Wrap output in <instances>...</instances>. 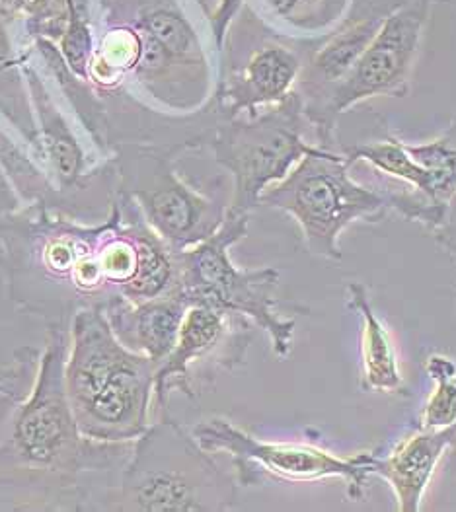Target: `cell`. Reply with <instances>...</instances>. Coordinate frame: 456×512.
I'll return each instance as SVG.
<instances>
[{
    "label": "cell",
    "mask_w": 456,
    "mask_h": 512,
    "mask_svg": "<svg viewBox=\"0 0 456 512\" xmlns=\"http://www.w3.org/2000/svg\"><path fill=\"white\" fill-rule=\"evenodd\" d=\"M0 273L10 300L49 326L117 298L147 302L178 287L176 252L119 191L100 224L43 207L2 220Z\"/></svg>",
    "instance_id": "6da1fadb"
},
{
    "label": "cell",
    "mask_w": 456,
    "mask_h": 512,
    "mask_svg": "<svg viewBox=\"0 0 456 512\" xmlns=\"http://www.w3.org/2000/svg\"><path fill=\"white\" fill-rule=\"evenodd\" d=\"M69 324L49 326L38 353L22 349L0 380V493L10 509L96 511L133 442L86 439L65 388Z\"/></svg>",
    "instance_id": "7a4b0ae2"
},
{
    "label": "cell",
    "mask_w": 456,
    "mask_h": 512,
    "mask_svg": "<svg viewBox=\"0 0 456 512\" xmlns=\"http://www.w3.org/2000/svg\"><path fill=\"white\" fill-rule=\"evenodd\" d=\"M156 366L127 349L102 308L76 312L69 324L65 388L86 439L125 442L149 429Z\"/></svg>",
    "instance_id": "3957f363"
},
{
    "label": "cell",
    "mask_w": 456,
    "mask_h": 512,
    "mask_svg": "<svg viewBox=\"0 0 456 512\" xmlns=\"http://www.w3.org/2000/svg\"><path fill=\"white\" fill-rule=\"evenodd\" d=\"M240 483L193 433L164 415L133 442V450L96 511L225 512Z\"/></svg>",
    "instance_id": "277c9868"
},
{
    "label": "cell",
    "mask_w": 456,
    "mask_h": 512,
    "mask_svg": "<svg viewBox=\"0 0 456 512\" xmlns=\"http://www.w3.org/2000/svg\"><path fill=\"white\" fill-rule=\"evenodd\" d=\"M351 168L342 150L316 145L267 189L260 205L297 220L310 256L342 261L343 230L355 222H380L392 211L390 193L355 182Z\"/></svg>",
    "instance_id": "5b68a950"
},
{
    "label": "cell",
    "mask_w": 456,
    "mask_h": 512,
    "mask_svg": "<svg viewBox=\"0 0 456 512\" xmlns=\"http://www.w3.org/2000/svg\"><path fill=\"white\" fill-rule=\"evenodd\" d=\"M248 222L250 213L228 207L227 217L213 236L176 252L178 291L190 306L207 304L244 316L258 330L266 331L275 357L287 359L293 351L297 322L277 312L279 271L275 267L242 269L230 257V248L248 234Z\"/></svg>",
    "instance_id": "8992f818"
},
{
    "label": "cell",
    "mask_w": 456,
    "mask_h": 512,
    "mask_svg": "<svg viewBox=\"0 0 456 512\" xmlns=\"http://www.w3.org/2000/svg\"><path fill=\"white\" fill-rule=\"evenodd\" d=\"M112 152L117 191L137 205L143 219L174 252L197 246L221 228L228 205L180 178L176 160L182 148L121 143Z\"/></svg>",
    "instance_id": "52a82bcc"
},
{
    "label": "cell",
    "mask_w": 456,
    "mask_h": 512,
    "mask_svg": "<svg viewBox=\"0 0 456 512\" xmlns=\"http://www.w3.org/2000/svg\"><path fill=\"white\" fill-rule=\"evenodd\" d=\"M308 121L297 90L254 115L223 117L205 148L232 176L230 209L252 213L271 185L281 182L316 147L304 139Z\"/></svg>",
    "instance_id": "ba28073f"
},
{
    "label": "cell",
    "mask_w": 456,
    "mask_h": 512,
    "mask_svg": "<svg viewBox=\"0 0 456 512\" xmlns=\"http://www.w3.org/2000/svg\"><path fill=\"white\" fill-rule=\"evenodd\" d=\"M228 30L211 98L223 117L254 115L287 100L297 90L312 39L277 30L254 8H244Z\"/></svg>",
    "instance_id": "9c48e42d"
},
{
    "label": "cell",
    "mask_w": 456,
    "mask_h": 512,
    "mask_svg": "<svg viewBox=\"0 0 456 512\" xmlns=\"http://www.w3.org/2000/svg\"><path fill=\"white\" fill-rule=\"evenodd\" d=\"M191 433L209 452H227L240 487L340 479L347 487V497L361 501L373 477V452L340 458L308 442L258 439L225 417L199 421Z\"/></svg>",
    "instance_id": "30bf717a"
},
{
    "label": "cell",
    "mask_w": 456,
    "mask_h": 512,
    "mask_svg": "<svg viewBox=\"0 0 456 512\" xmlns=\"http://www.w3.org/2000/svg\"><path fill=\"white\" fill-rule=\"evenodd\" d=\"M433 0H402L380 24L353 71L334 90L328 106L338 125L345 111L373 98H406L418 65Z\"/></svg>",
    "instance_id": "8fae6325"
},
{
    "label": "cell",
    "mask_w": 456,
    "mask_h": 512,
    "mask_svg": "<svg viewBox=\"0 0 456 512\" xmlns=\"http://www.w3.org/2000/svg\"><path fill=\"white\" fill-rule=\"evenodd\" d=\"M254 339V324L240 314H232L207 304H191L182 320L176 347L156 368L154 403L166 415L168 396L180 390L195 400V382L213 368L234 370L244 365Z\"/></svg>",
    "instance_id": "7c38bea8"
},
{
    "label": "cell",
    "mask_w": 456,
    "mask_h": 512,
    "mask_svg": "<svg viewBox=\"0 0 456 512\" xmlns=\"http://www.w3.org/2000/svg\"><path fill=\"white\" fill-rule=\"evenodd\" d=\"M456 444V425L447 429L416 427L398 440L386 456L373 452L371 476L388 483L400 512H419L425 491L441 460Z\"/></svg>",
    "instance_id": "4fadbf2b"
},
{
    "label": "cell",
    "mask_w": 456,
    "mask_h": 512,
    "mask_svg": "<svg viewBox=\"0 0 456 512\" xmlns=\"http://www.w3.org/2000/svg\"><path fill=\"white\" fill-rule=\"evenodd\" d=\"M188 308V300L176 287V291L147 302L117 298L104 308V314L115 337L127 349L149 357L158 368L176 347Z\"/></svg>",
    "instance_id": "5bb4252c"
},
{
    "label": "cell",
    "mask_w": 456,
    "mask_h": 512,
    "mask_svg": "<svg viewBox=\"0 0 456 512\" xmlns=\"http://www.w3.org/2000/svg\"><path fill=\"white\" fill-rule=\"evenodd\" d=\"M345 298L349 310H353L359 320L361 390L390 396H408V386L400 370L392 337L375 312L367 287L359 281H349L345 285Z\"/></svg>",
    "instance_id": "9a60e30c"
},
{
    "label": "cell",
    "mask_w": 456,
    "mask_h": 512,
    "mask_svg": "<svg viewBox=\"0 0 456 512\" xmlns=\"http://www.w3.org/2000/svg\"><path fill=\"white\" fill-rule=\"evenodd\" d=\"M342 152L351 166H355L357 162H367L379 174L406 183L408 189L416 191L425 201L435 205L433 195H431V180H429L427 172L414 160L406 141L398 139L396 135L386 133L382 139H377V141L343 147ZM435 207H439V205H435ZM439 209H443V207H439Z\"/></svg>",
    "instance_id": "2e32d148"
},
{
    "label": "cell",
    "mask_w": 456,
    "mask_h": 512,
    "mask_svg": "<svg viewBox=\"0 0 456 512\" xmlns=\"http://www.w3.org/2000/svg\"><path fill=\"white\" fill-rule=\"evenodd\" d=\"M256 10L266 22L273 20L289 28V36L318 39L342 24L353 0H258Z\"/></svg>",
    "instance_id": "e0dca14e"
},
{
    "label": "cell",
    "mask_w": 456,
    "mask_h": 512,
    "mask_svg": "<svg viewBox=\"0 0 456 512\" xmlns=\"http://www.w3.org/2000/svg\"><path fill=\"white\" fill-rule=\"evenodd\" d=\"M408 145L410 154L431 180L435 205L443 207L456 191V117L441 135L427 143Z\"/></svg>",
    "instance_id": "ac0fdd59"
},
{
    "label": "cell",
    "mask_w": 456,
    "mask_h": 512,
    "mask_svg": "<svg viewBox=\"0 0 456 512\" xmlns=\"http://www.w3.org/2000/svg\"><path fill=\"white\" fill-rule=\"evenodd\" d=\"M435 388L423 403L418 425L425 429H447L456 425V374L433 380Z\"/></svg>",
    "instance_id": "d6986e66"
},
{
    "label": "cell",
    "mask_w": 456,
    "mask_h": 512,
    "mask_svg": "<svg viewBox=\"0 0 456 512\" xmlns=\"http://www.w3.org/2000/svg\"><path fill=\"white\" fill-rule=\"evenodd\" d=\"M431 236L447 254L456 257V191L447 201L443 217L439 220L437 228L431 232Z\"/></svg>",
    "instance_id": "ffe728a7"
},
{
    "label": "cell",
    "mask_w": 456,
    "mask_h": 512,
    "mask_svg": "<svg viewBox=\"0 0 456 512\" xmlns=\"http://www.w3.org/2000/svg\"><path fill=\"white\" fill-rule=\"evenodd\" d=\"M425 372L431 380H437V378H445V376H455L456 374V363L451 357H445V355H429L427 361H425Z\"/></svg>",
    "instance_id": "44dd1931"
},
{
    "label": "cell",
    "mask_w": 456,
    "mask_h": 512,
    "mask_svg": "<svg viewBox=\"0 0 456 512\" xmlns=\"http://www.w3.org/2000/svg\"><path fill=\"white\" fill-rule=\"evenodd\" d=\"M59 0H18V10L22 8L32 18H51V10Z\"/></svg>",
    "instance_id": "7402d4cb"
},
{
    "label": "cell",
    "mask_w": 456,
    "mask_h": 512,
    "mask_svg": "<svg viewBox=\"0 0 456 512\" xmlns=\"http://www.w3.org/2000/svg\"><path fill=\"white\" fill-rule=\"evenodd\" d=\"M0 8L8 10H18V0H0Z\"/></svg>",
    "instance_id": "603a6c76"
},
{
    "label": "cell",
    "mask_w": 456,
    "mask_h": 512,
    "mask_svg": "<svg viewBox=\"0 0 456 512\" xmlns=\"http://www.w3.org/2000/svg\"><path fill=\"white\" fill-rule=\"evenodd\" d=\"M4 376H6V372H0V380H2V378H4Z\"/></svg>",
    "instance_id": "cb8c5ba5"
},
{
    "label": "cell",
    "mask_w": 456,
    "mask_h": 512,
    "mask_svg": "<svg viewBox=\"0 0 456 512\" xmlns=\"http://www.w3.org/2000/svg\"><path fill=\"white\" fill-rule=\"evenodd\" d=\"M455 263H456V257H455ZM455 296H456V293H455Z\"/></svg>",
    "instance_id": "d4e9b609"
}]
</instances>
